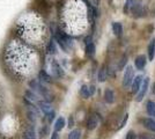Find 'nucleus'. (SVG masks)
<instances>
[{
    "instance_id": "6",
    "label": "nucleus",
    "mask_w": 155,
    "mask_h": 139,
    "mask_svg": "<svg viewBox=\"0 0 155 139\" xmlns=\"http://www.w3.org/2000/svg\"><path fill=\"white\" fill-rule=\"evenodd\" d=\"M51 67H52L53 75H54L56 78H63V77H64V71H63L61 66L59 65L58 61L53 60V61H52V64H51Z\"/></svg>"
},
{
    "instance_id": "5",
    "label": "nucleus",
    "mask_w": 155,
    "mask_h": 139,
    "mask_svg": "<svg viewBox=\"0 0 155 139\" xmlns=\"http://www.w3.org/2000/svg\"><path fill=\"white\" fill-rule=\"evenodd\" d=\"M98 123H100L98 116H97V115H91V116H89V118L87 119L86 126H87V129H88L89 131H91V130L96 129L97 125H98Z\"/></svg>"
},
{
    "instance_id": "1",
    "label": "nucleus",
    "mask_w": 155,
    "mask_h": 139,
    "mask_svg": "<svg viewBox=\"0 0 155 139\" xmlns=\"http://www.w3.org/2000/svg\"><path fill=\"white\" fill-rule=\"evenodd\" d=\"M29 87L31 88L32 92H35L37 95H41L42 98H44L45 102H52L53 101V94H52L49 88H46L39 80L37 79H32L29 81Z\"/></svg>"
},
{
    "instance_id": "27",
    "label": "nucleus",
    "mask_w": 155,
    "mask_h": 139,
    "mask_svg": "<svg viewBox=\"0 0 155 139\" xmlns=\"http://www.w3.org/2000/svg\"><path fill=\"white\" fill-rule=\"evenodd\" d=\"M54 116H56V113H54L53 110H52V111H50V113L46 115V117H48V121H49V122L51 123L52 121L54 119Z\"/></svg>"
},
{
    "instance_id": "15",
    "label": "nucleus",
    "mask_w": 155,
    "mask_h": 139,
    "mask_svg": "<svg viewBox=\"0 0 155 139\" xmlns=\"http://www.w3.org/2000/svg\"><path fill=\"white\" fill-rule=\"evenodd\" d=\"M146 111H147V114H148L152 118L155 117V102L154 101L149 100L148 102L146 103Z\"/></svg>"
},
{
    "instance_id": "12",
    "label": "nucleus",
    "mask_w": 155,
    "mask_h": 139,
    "mask_svg": "<svg viewBox=\"0 0 155 139\" xmlns=\"http://www.w3.org/2000/svg\"><path fill=\"white\" fill-rule=\"evenodd\" d=\"M103 99H104V101H105L107 103H109V104H112V103L115 102V93L112 92L110 88L105 89V91H104Z\"/></svg>"
},
{
    "instance_id": "22",
    "label": "nucleus",
    "mask_w": 155,
    "mask_h": 139,
    "mask_svg": "<svg viewBox=\"0 0 155 139\" xmlns=\"http://www.w3.org/2000/svg\"><path fill=\"white\" fill-rule=\"evenodd\" d=\"M48 52L50 55H54L57 52V46H56V42H53V40L50 41V43L48 44Z\"/></svg>"
},
{
    "instance_id": "26",
    "label": "nucleus",
    "mask_w": 155,
    "mask_h": 139,
    "mask_svg": "<svg viewBox=\"0 0 155 139\" xmlns=\"http://www.w3.org/2000/svg\"><path fill=\"white\" fill-rule=\"evenodd\" d=\"M125 139H137V134H136V132L134 131H129L127 132V134H126V138Z\"/></svg>"
},
{
    "instance_id": "17",
    "label": "nucleus",
    "mask_w": 155,
    "mask_h": 139,
    "mask_svg": "<svg viewBox=\"0 0 155 139\" xmlns=\"http://www.w3.org/2000/svg\"><path fill=\"white\" fill-rule=\"evenodd\" d=\"M112 31L118 37L122 36V34H123V26L119 22H114L112 23Z\"/></svg>"
},
{
    "instance_id": "3",
    "label": "nucleus",
    "mask_w": 155,
    "mask_h": 139,
    "mask_svg": "<svg viewBox=\"0 0 155 139\" xmlns=\"http://www.w3.org/2000/svg\"><path fill=\"white\" fill-rule=\"evenodd\" d=\"M134 78V74H133V67L132 66H127L126 70H125V73H124L123 77V86L126 88L129 87L131 84H132V80Z\"/></svg>"
},
{
    "instance_id": "30",
    "label": "nucleus",
    "mask_w": 155,
    "mask_h": 139,
    "mask_svg": "<svg viewBox=\"0 0 155 139\" xmlns=\"http://www.w3.org/2000/svg\"><path fill=\"white\" fill-rule=\"evenodd\" d=\"M89 91H91V95H93L95 93V86H91L89 87Z\"/></svg>"
},
{
    "instance_id": "13",
    "label": "nucleus",
    "mask_w": 155,
    "mask_h": 139,
    "mask_svg": "<svg viewBox=\"0 0 155 139\" xmlns=\"http://www.w3.org/2000/svg\"><path fill=\"white\" fill-rule=\"evenodd\" d=\"M23 139H36V131L34 129V126H28L25 132H23V136H22Z\"/></svg>"
},
{
    "instance_id": "2",
    "label": "nucleus",
    "mask_w": 155,
    "mask_h": 139,
    "mask_svg": "<svg viewBox=\"0 0 155 139\" xmlns=\"http://www.w3.org/2000/svg\"><path fill=\"white\" fill-rule=\"evenodd\" d=\"M54 38H56L57 43L59 44V46H60L64 51H67V50H68V45L71 44V41H70L68 36H67L64 31H61L60 29H57Z\"/></svg>"
},
{
    "instance_id": "25",
    "label": "nucleus",
    "mask_w": 155,
    "mask_h": 139,
    "mask_svg": "<svg viewBox=\"0 0 155 139\" xmlns=\"http://www.w3.org/2000/svg\"><path fill=\"white\" fill-rule=\"evenodd\" d=\"M48 131H49V129H48V126L44 125V126H43V127H42V129H41V130H39V137H41V138H43V137L45 136L46 133H48Z\"/></svg>"
},
{
    "instance_id": "18",
    "label": "nucleus",
    "mask_w": 155,
    "mask_h": 139,
    "mask_svg": "<svg viewBox=\"0 0 155 139\" xmlns=\"http://www.w3.org/2000/svg\"><path fill=\"white\" fill-rule=\"evenodd\" d=\"M155 57V38L150 41L148 45V59L149 60H153Z\"/></svg>"
},
{
    "instance_id": "31",
    "label": "nucleus",
    "mask_w": 155,
    "mask_h": 139,
    "mask_svg": "<svg viewBox=\"0 0 155 139\" xmlns=\"http://www.w3.org/2000/svg\"><path fill=\"white\" fill-rule=\"evenodd\" d=\"M68 126L72 127L73 126V117H70V122H68Z\"/></svg>"
},
{
    "instance_id": "20",
    "label": "nucleus",
    "mask_w": 155,
    "mask_h": 139,
    "mask_svg": "<svg viewBox=\"0 0 155 139\" xmlns=\"http://www.w3.org/2000/svg\"><path fill=\"white\" fill-rule=\"evenodd\" d=\"M86 53H87V56H89V57L94 56V53H95V45H94V43L89 42V43L86 44Z\"/></svg>"
},
{
    "instance_id": "8",
    "label": "nucleus",
    "mask_w": 155,
    "mask_h": 139,
    "mask_svg": "<svg viewBox=\"0 0 155 139\" xmlns=\"http://www.w3.org/2000/svg\"><path fill=\"white\" fill-rule=\"evenodd\" d=\"M142 125L145 126L147 130L152 131V132H155V119L152 118V117H145V118L141 119Z\"/></svg>"
},
{
    "instance_id": "10",
    "label": "nucleus",
    "mask_w": 155,
    "mask_h": 139,
    "mask_svg": "<svg viewBox=\"0 0 155 139\" xmlns=\"http://www.w3.org/2000/svg\"><path fill=\"white\" fill-rule=\"evenodd\" d=\"M37 106H38L39 110H41L43 114H45V115H48L50 111H52V107L49 102H45V101H38V102H37Z\"/></svg>"
},
{
    "instance_id": "24",
    "label": "nucleus",
    "mask_w": 155,
    "mask_h": 139,
    "mask_svg": "<svg viewBox=\"0 0 155 139\" xmlns=\"http://www.w3.org/2000/svg\"><path fill=\"white\" fill-rule=\"evenodd\" d=\"M133 2H134V0H126L125 6H124V12H125V13H127V12H129L130 8H131L132 5H133Z\"/></svg>"
},
{
    "instance_id": "11",
    "label": "nucleus",
    "mask_w": 155,
    "mask_h": 139,
    "mask_svg": "<svg viewBox=\"0 0 155 139\" xmlns=\"http://www.w3.org/2000/svg\"><path fill=\"white\" fill-rule=\"evenodd\" d=\"M25 100H27V101H29V102H31V103H34V102H38V96H37V94L35 92H32L31 89H27L26 92H25Z\"/></svg>"
},
{
    "instance_id": "14",
    "label": "nucleus",
    "mask_w": 155,
    "mask_h": 139,
    "mask_svg": "<svg viewBox=\"0 0 155 139\" xmlns=\"http://www.w3.org/2000/svg\"><path fill=\"white\" fill-rule=\"evenodd\" d=\"M38 78H39V81H41V82H44V84H52L51 75H50L49 73H46V71H44V70L39 71Z\"/></svg>"
},
{
    "instance_id": "16",
    "label": "nucleus",
    "mask_w": 155,
    "mask_h": 139,
    "mask_svg": "<svg viewBox=\"0 0 155 139\" xmlns=\"http://www.w3.org/2000/svg\"><path fill=\"white\" fill-rule=\"evenodd\" d=\"M65 125H66V121H65V118L64 117H59V118L56 121V123H54V131H56V132L61 131V130L65 127Z\"/></svg>"
},
{
    "instance_id": "7",
    "label": "nucleus",
    "mask_w": 155,
    "mask_h": 139,
    "mask_svg": "<svg viewBox=\"0 0 155 139\" xmlns=\"http://www.w3.org/2000/svg\"><path fill=\"white\" fill-rule=\"evenodd\" d=\"M141 82H142V77L141 75H137L133 78L132 80V88H131V92L132 94H137V93L139 92V89H140V86H141Z\"/></svg>"
},
{
    "instance_id": "29",
    "label": "nucleus",
    "mask_w": 155,
    "mask_h": 139,
    "mask_svg": "<svg viewBox=\"0 0 155 139\" xmlns=\"http://www.w3.org/2000/svg\"><path fill=\"white\" fill-rule=\"evenodd\" d=\"M51 139H59V134H58V132H54L52 133V136H51Z\"/></svg>"
},
{
    "instance_id": "32",
    "label": "nucleus",
    "mask_w": 155,
    "mask_h": 139,
    "mask_svg": "<svg viewBox=\"0 0 155 139\" xmlns=\"http://www.w3.org/2000/svg\"><path fill=\"white\" fill-rule=\"evenodd\" d=\"M152 91H153V93L155 94V82L153 84V86H152Z\"/></svg>"
},
{
    "instance_id": "28",
    "label": "nucleus",
    "mask_w": 155,
    "mask_h": 139,
    "mask_svg": "<svg viewBox=\"0 0 155 139\" xmlns=\"http://www.w3.org/2000/svg\"><path fill=\"white\" fill-rule=\"evenodd\" d=\"M126 61H127V57L126 56H124L123 59L120 60V64H119V68H123V66L126 64Z\"/></svg>"
},
{
    "instance_id": "4",
    "label": "nucleus",
    "mask_w": 155,
    "mask_h": 139,
    "mask_svg": "<svg viewBox=\"0 0 155 139\" xmlns=\"http://www.w3.org/2000/svg\"><path fill=\"white\" fill-rule=\"evenodd\" d=\"M148 87H149V78H145V79L142 80L140 89H139L138 95H137V101H138V102L142 101V99L145 98L146 93H147V91H148Z\"/></svg>"
},
{
    "instance_id": "19",
    "label": "nucleus",
    "mask_w": 155,
    "mask_h": 139,
    "mask_svg": "<svg viewBox=\"0 0 155 139\" xmlns=\"http://www.w3.org/2000/svg\"><path fill=\"white\" fill-rule=\"evenodd\" d=\"M80 95L82 99H89L91 95V91H89V87L87 85H84V86L80 88Z\"/></svg>"
},
{
    "instance_id": "23",
    "label": "nucleus",
    "mask_w": 155,
    "mask_h": 139,
    "mask_svg": "<svg viewBox=\"0 0 155 139\" xmlns=\"http://www.w3.org/2000/svg\"><path fill=\"white\" fill-rule=\"evenodd\" d=\"M98 80L101 81V82H103L107 80V68L104 66L101 67V70H100V72H98Z\"/></svg>"
},
{
    "instance_id": "33",
    "label": "nucleus",
    "mask_w": 155,
    "mask_h": 139,
    "mask_svg": "<svg viewBox=\"0 0 155 139\" xmlns=\"http://www.w3.org/2000/svg\"><path fill=\"white\" fill-rule=\"evenodd\" d=\"M143 139H155V138H143Z\"/></svg>"
},
{
    "instance_id": "21",
    "label": "nucleus",
    "mask_w": 155,
    "mask_h": 139,
    "mask_svg": "<svg viewBox=\"0 0 155 139\" xmlns=\"http://www.w3.org/2000/svg\"><path fill=\"white\" fill-rule=\"evenodd\" d=\"M80 138H81V131L79 129H74V130H72L71 132H70L67 139H80Z\"/></svg>"
},
{
    "instance_id": "9",
    "label": "nucleus",
    "mask_w": 155,
    "mask_h": 139,
    "mask_svg": "<svg viewBox=\"0 0 155 139\" xmlns=\"http://www.w3.org/2000/svg\"><path fill=\"white\" fill-rule=\"evenodd\" d=\"M146 64H147V58H146V56H143V55H140V56H138L134 60V65L138 70H143L145 66H146Z\"/></svg>"
}]
</instances>
